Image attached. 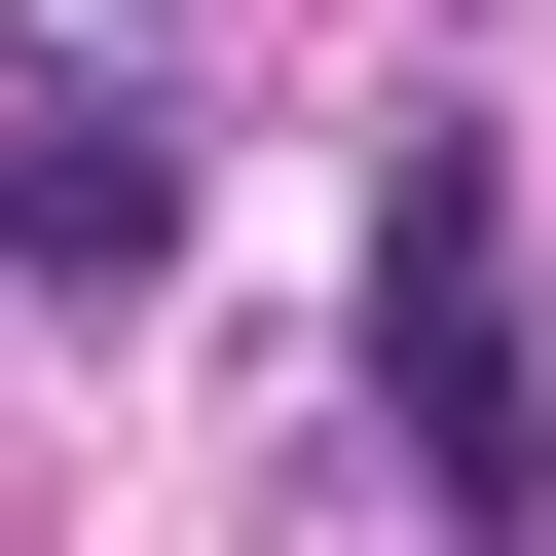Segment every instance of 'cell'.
<instances>
[{"label":"cell","instance_id":"cell-1","mask_svg":"<svg viewBox=\"0 0 556 556\" xmlns=\"http://www.w3.org/2000/svg\"><path fill=\"white\" fill-rule=\"evenodd\" d=\"M371 408H408V482H445V519H556V371H519V149H482V112H408V149H371Z\"/></svg>","mask_w":556,"mask_h":556},{"label":"cell","instance_id":"cell-2","mask_svg":"<svg viewBox=\"0 0 556 556\" xmlns=\"http://www.w3.org/2000/svg\"><path fill=\"white\" fill-rule=\"evenodd\" d=\"M0 260H38V298H149V260H186L149 75H0Z\"/></svg>","mask_w":556,"mask_h":556},{"label":"cell","instance_id":"cell-3","mask_svg":"<svg viewBox=\"0 0 556 556\" xmlns=\"http://www.w3.org/2000/svg\"><path fill=\"white\" fill-rule=\"evenodd\" d=\"M112 38H149V0H112Z\"/></svg>","mask_w":556,"mask_h":556}]
</instances>
